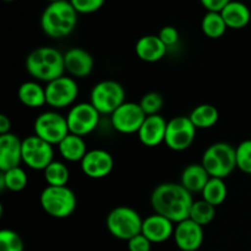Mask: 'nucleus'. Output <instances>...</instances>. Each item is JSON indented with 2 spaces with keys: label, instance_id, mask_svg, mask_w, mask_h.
<instances>
[{
  "label": "nucleus",
  "instance_id": "nucleus-11",
  "mask_svg": "<svg viewBox=\"0 0 251 251\" xmlns=\"http://www.w3.org/2000/svg\"><path fill=\"white\" fill-rule=\"evenodd\" d=\"M100 113L90 102H82L74 105L66 115L69 131L77 136L91 134L100 123Z\"/></svg>",
  "mask_w": 251,
  "mask_h": 251
},
{
  "label": "nucleus",
  "instance_id": "nucleus-27",
  "mask_svg": "<svg viewBox=\"0 0 251 251\" xmlns=\"http://www.w3.org/2000/svg\"><path fill=\"white\" fill-rule=\"evenodd\" d=\"M202 199L215 207L222 205L226 201L228 195V189L225 183V179L221 178H210L208 183L203 188Z\"/></svg>",
  "mask_w": 251,
  "mask_h": 251
},
{
  "label": "nucleus",
  "instance_id": "nucleus-32",
  "mask_svg": "<svg viewBox=\"0 0 251 251\" xmlns=\"http://www.w3.org/2000/svg\"><path fill=\"white\" fill-rule=\"evenodd\" d=\"M237 168L245 174H251V140H244L235 147Z\"/></svg>",
  "mask_w": 251,
  "mask_h": 251
},
{
  "label": "nucleus",
  "instance_id": "nucleus-7",
  "mask_svg": "<svg viewBox=\"0 0 251 251\" xmlns=\"http://www.w3.org/2000/svg\"><path fill=\"white\" fill-rule=\"evenodd\" d=\"M125 102L124 87L118 81L103 80L91 91L90 103L100 114L112 115Z\"/></svg>",
  "mask_w": 251,
  "mask_h": 251
},
{
  "label": "nucleus",
  "instance_id": "nucleus-36",
  "mask_svg": "<svg viewBox=\"0 0 251 251\" xmlns=\"http://www.w3.org/2000/svg\"><path fill=\"white\" fill-rule=\"evenodd\" d=\"M152 243L144 234H137L127 242L129 251H151Z\"/></svg>",
  "mask_w": 251,
  "mask_h": 251
},
{
  "label": "nucleus",
  "instance_id": "nucleus-34",
  "mask_svg": "<svg viewBox=\"0 0 251 251\" xmlns=\"http://www.w3.org/2000/svg\"><path fill=\"white\" fill-rule=\"evenodd\" d=\"M77 14H93L104 5L105 0H69Z\"/></svg>",
  "mask_w": 251,
  "mask_h": 251
},
{
  "label": "nucleus",
  "instance_id": "nucleus-30",
  "mask_svg": "<svg viewBox=\"0 0 251 251\" xmlns=\"http://www.w3.org/2000/svg\"><path fill=\"white\" fill-rule=\"evenodd\" d=\"M216 217V207L211 203H208L207 201H205L203 199L198 201H194L193 206H191L190 215L189 218L194 222H196L198 225L205 226L210 225Z\"/></svg>",
  "mask_w": 251,
  "mask_h": 251
},
{
  "label": "nucleus",
  "instance_id": "nucleus-31",
  "mask_svg": "<svg viewBox=\"0 0 251 251\" xmlns=\"http://www.w3.org/2000/svg\"><path fill=\"white\" fill-rule=\"evenodd\" d=\"M24 240L12 229L0 230V251H24Z\"/></svg>",
  "mask_w": 251,
  "mask_h": 251
},
{
  "label": "nucleus",
  "instance_id": "nucleus-20",
  "mask_svg": "<svg viewBox=\"0 0 251 251\" xmlns=\"http://www.w3.org/2000/svg\"><path fill=\"white\" fill-rule=\"evenodd\" d=\"M167 50L168 48L161 41L158 34H147L141 37L135 46L137 58L146 63H157L162 60L166 56Z\"/></svg>",
  "mask_w": 251,
  "mask_h": 251
},
{
  "label": "nucleus",
  "instance_id": "nucleus-16",
  "mask_svg": "<svg viewBox=\"0 0 251 251\" xmlns=\"http://www.w3.org/2000/svg\"><path fill=\"white\" fill-rule=\"evenodd\" d=\"M176 223L161 215L149 216L142 222L141 233L152 243V244H161L167 242L174 235Z\"/></svg>",
  "mask_w": 251,
  "mask_h": 251
},
{
  "label": "nucleus",
  "instance_id": "nucleus-19",
  "mask_svg": "<svg viewBox=\"0 0 251 251\" xmlns=\"http://www.w3.org/2000/svg\"><path fill=\"white\" fill-rule=\"evenodd\" d=\"M167 124L168 122H166V119L159 114L146 117L137 132L140 142L146 147L159 146L166 139Z\"/></svg>",
  "mask_w": 251,
  "mask_h": 251
},
{
  "label": "nucleus",
  "instance_id": "nucleus-22",
  "mask_svg": "<svg viewBox=\"0 0 251 251\" xmlns=\"http://www.w3.org/2000/svg\"><path fill=\"white\" fill-rule=\"evenodd\" d=\"M210 174L207 173L201 163L189 164L183 171L180 176V184L188 191L193 193H202L203 188L210 180Z\"/></svg>",
  "mask_w": 251,
  "mask_h": 251
},
{
  "label": "nucleus",
  "instance_id": "nucleus-6",
  "mask_svg": "<svg viewBox=\"0 0 251 251\" xmlns=\"http://www.w3.org/2000/svg\"><path fill=\"white\" fill-rule=\"evenodd\" d=\"M142 222L140 213L127 206H118L107 216V229L114 238L129 242L131 238L141 234Z\"/></svg>",
  "mask_w": 251,
  "mask_h": 251
},
{
  "label": "nucleus",
  "instance_id": "nucleus-28",
  "mask_svg": "<svg viewBox=\"0 0 251 251\" xmlns=\"http://www.w3.org/2000/svg\"><path fill=\"white\" fill-rule=\"evenodd\" d=\"M227 25L221 12L207 11L201 21V29L206 37L211 39L221 38L227 31Z\"/></svg>",
  "mask_w": 251,
  "mask_h": 251
},
{
  "label": "nucleus",
  "instance_id": "nucleus-21",
  "mask_svg": "<svg viewBox=\"0 0 251 251\" xmlns=\"http://www.w3.org/2000/svg\"><path fill=\"white\" fill-rule=\"evenodd\" d=\"M223 20L228 28L242 29L249 25L251 12L247 4L238 0H232L225 9L221 11Z\"/></svg>",
  "mask_w": 251,
  "mask_h": 251
},
{
  "label": "nucleus",
  "instance_id": "nucleus-1",
  "mask_svg": "<svg viewBox=\"0 0 251 251\" xmlns=\"http://www.w3.org/2000/svg\"><path fill=\"white\" fill-rule=\"evenodd\" d=\"M193 202L191 193L181 184H159L151 194V206L154 213L168 218L176 225L188 220Z\"/></svg>",
  "mask_w": 251,
  "mask_h": 251
},
{
  "label": "nucleus",
  "instance_id": "nucleus-25",
  "mask_svg": "<svg viewBox=\"0 0 251 251\" xmlns=\"http://www.w3.org/2000/svg\"><path fill=\"white\" fill-rule=\"evenodd\" d=\"M189 118L196 129H210L217 124L220 113L215 105L205 103L194 108Z\"/></svg>",
  "mask_w": 251,
  "mask_h": 251
},
{
  "label": "nucleus",
  "instance_id": "nucleus-18",
  "mask_svg": "<svg viewBox=\"0 0 251 251\" xmlns=\"http://www.w3.org/2000/svg\"><path fill=\"white\" fill-rule=\"evenodd\" d=\"M22 163V140L12 132L0 135V171L6 172Z\"/></svg>",
  "mask_w": 251,
  "mask_h": 251
},
{
  "label": "nucleus",
  "instance_id": "nucleus-2",
  "mask_svg": "<svg viewBox=\"0 0 251 251\" xmlns=\"http://www.w3.org/2000/svg\"><path fill=\"white\" fill-rule=\"evenodd\" d=\"M77 11L69 0L50 2L42 12V31L50 38H64L75 29L77 25Z\"/></svg>",
  "mask_w": 251,
  "mask_h": 251
},
{
  "label": "nucleus",
  "instance_id": "nucleus-8",
  "mask_svg": "<svg viewBox=\"0 0 251 251\" xmlns=\"http://www.w3.org/2000/svg\"><path fill=\"white\" fill-rule=\"evenodd\" d=\"M33 129L36 136L50 145H59L70 134L66 117L53 110L39 114L34 120Z\"/></svg>",
  "mask_w": 251,
  "mask_h": 251
},
{
  "label": "nucleus",
  "instance_id": "nucleus-13",
  "mask_svg": "<svg viewBox=\"0 0 251 251\" xmlns=\"http://www.w3.org/2000/svg\"><path fill=\"white\" fill-rule=\"evenodd\" d=\"M146 117L139 103L124 102L110 115V123L120 134H137Z\"/></svg>",
  "mask_w": 251,
  "mask_h": 251
},
{
  "label": "nucleus",
  "instance_id": "nucleus-39",
  "mask_svg": "<svg viewBox=\"0 0 251 251\" xmlns=\"http://www.w3.org/2000/svg\"><path fill=\"white\" fill-rule=\"evenodd\" d=\"M47 1L49 2V4H50V2H56V1H61V0H47Z\"/></svg>",
  "mask_w": 251,
  "mask_h": 251
},
{
  "label": "nucleus",
  "instance_id": "nucleus-14",
  "mask_svg": "<svg viewBox=\"0 0 251 251\" xmlns=\"http://www.w3.org/2000/svg\"><path fill=\"white\" fill-rule=\"evenodd\" d=\"M80 163L86 176L91 179H103L112 173L114 159L105 150L95 149L90 150Z\"/></svg>",
  "mask_w": 251,
  "mask_h": 251
},
{
  "label": "nucleus",
  "instance_id": "nucleus-35",
  "mask_svg": "<svg viewBox=\"0 0 251 251\" xmlns=\"http://www.w3.org/2000/svg\"><path fill=\"white\" fill-rule=\"evenodd\" d=\"M158 37L161 41L167 46V48L176 46L179 42V32L176 27L173 26H164L159 31Z\"/></svg>",
  "mask_w": 251,
  "mask_h": 251
},
{
  "label": "nucleus",
  "instance_id": "nucleus-3",
  "mask_svg": "<svg viewBox=\"0 0 251 251\" xmlns=\"http://www.w3.org/2000/svg\"><path fill=\"white\" fill-rule=\"evenodd\" d=\"M25 66L36 80L50 82L64 76V54L51 47H39L27 55Z\"/></svg>",
  "mask_w": 251,
  "mask_h": 251
},
{
  "label": "nucleus",
  "instance_id": "nucleus-37",
  "mask_svg": "<svg viewBox=\"0 0 251 251\" xmlns=\"http://www.w3.org/2000/svg\"><path fill=\"white\" fill-rule=\"evenodd\" d=\"M230 1L232 0H200L201 5L211 12H221Z\"/></svg>",
  "mask_w": 251,
  "mask_h": 251
},
{
  "label": "nucleus",
  "instance_id": "nucleus-12",
  "mask_svg": "<svg viewBox=\"0 0 251 251\" xmlns=\"http://www.w3.org/2000/svg\"><path fill=\"white\" fill-rule=\"evenodd\" d=\"M78 96V85L74 77L55 78L47 83V104L54 109H61L73 104Z\"/></svg>",
  "mask_w": 251,
  "mask_h": 251
},
{
  "label": "nucleus",
  "instance_id": "nucleus-9",
  "mask_svg": "<svg viewBox=\"0 0 251 251\" xmlns=\"http://www.w3.org/2000/svg\"><path fill=\"white\" fill-rule=\"evenodd\" d=\"M54 161L53 145L32 135L22 140V163L33 171H44Z\"/></svg>",
  "mask_w": 251,
  "mask_h": 251
},
{
  "label": "nucleus",
  "instance_id": "nucleus-33",
  "mask_svg": "<svg viewBox=\"0 0 251 251\" xmlns=\"http://www.w3.org/2000/svg\"><path fill=\"white\" fill-rule=\"evenodd\" d=\"M163 103H164L163 97H162L159 93L149 92L141 98L139 104L140 107L142 108L145 114H146L147 117H150V115L158 114L159 110H161L162 107H163Z\"/></svg>",
  "mask_w": 251,
  "mask_h": 251
},
{
  "label": "nucleus",
  "instance_id": "nucleus-15",
  "mask_svg": "<svg viewBox=\"0 0 251 251\" xmlns=\"http://www.w3.org/2000/svg\"><path fill=\"white\" fill-rule=\"evenodd\" d=\"M173 238L179 250L198 251L203 243V227L188 218L176 223Z\"/></svg>",
  "mask_w": 251,
  "mask_h": 251
},
{
  "label": "nucleus",
  "instance_id": "nucleus-5",
  "mask_svg": "<svg viewBox=\"0 0 251 251\" xmlns=\"http://www.w3.org/2000/svg\"><path fill=\"white\" fill-rule=\"evenodd\" d=\"M39 203L47 215L63 220L70 217L76 210L77 200L69 186H47L39 196Z\"/></svg>",
  "mask_w": 251,
  "mask_h": 251
},
{
  "label": "nucleus",
  "instance_id": "nucleus-17",
  "mask_svg": "<svg viewBox=\"0 0 251 251\" xmlns=\"http://www.w3.org/2000/svg\"><path fill=\"white\" fill-rule=\"evenodd\" d=\"M65 71L73 77L83 78L91 75L95 68L93 56L82 48H71L64 54Z\"/></svg>",
  "mask_w": 251,
  "mask_h": 251
},
{
  "label": "nucleus",
  "instance_id": "nucleus-41",
  "mask_svg": "<svg viewBox=\"0 0 251 251\" xmlns=\"http://www.w3.org/2000/svg\"><path fill=\"white\" fill-rule=\"evenodd\" d=\"M216 251H220V250H216Z\"/></svg>",
  "mask_w": 251,
  "mask_h": 251
},
{
  "label": "nucleus",
  "instance_id": "nucleus-38",
  "mask_svg": "<svg viewBox=\"0 0 251 251\" xmlns=\"http://www.w3.org/2000/svg\"><path fill=\"white\" fill-rule=\"evenodd\" d=\"M11 130V122L5 114L0 115V135L9 134Z\"/></svg>",
  "mask_w": 251,
  "mask_h": 251
},
{
  "label": "nucleus",
  "instance_id": "nucleus-26",
  "mask_svg": "<svg viewBox=\"0 0 251 251\" xmlns=\"http://www.w3.org/2000/svg\"><path fill=\"white\" fill-rule=\"evenodd\" d=\"M27 183H28V176L21 167L11 168L6 172H1L0 174V189L1 190L7 189L14 193H19L26 188Z\"/></svg>",
  "mask_w": 251,
  "mask_h": 251
},
{
  "label": "nucleus",
  "instance_id": "nucleus-10",
  "mask_svg": "<svg viewBox=\"0 0 251 251\" xmlns=\"http://www.w3.org/2000/svg\"><path fill=\"white\" fill-rule=\"evenodd\" d=\"M196 130L198 129L194 126L189 117L180 115V117L173 118L167 124L164 144L172 151H185L193 145L196 137Z\"/></svg>",
  "mask_w": 251,
  "mask_h": 251
},
{
  "label": "nucleus",
  "instance_id": "nucleus-23",
  "mask_svg": "<svg viewBox=\"0 0 251 251\" xmlns=\"http://www.w3.org/2000/svg\"><path fill=\"white\" fill-rule=\"evenodd\" d=\"M17 97L20 102L28 108H39L47 104L46 87H42L36 81H27L19 87Z\"/></svg>",
  "mask_w": 251,
  "mask_h": 251
},
{
  "label": "nucleus",
  "instance_id": "nucleus-29",
  "mask_svg": "<svg viewBox=\"0 0 251 251\" xmlns=\"http://www.w3.org/2000/svg\"><path fill=\"white\" fill-rule=\"evenodd\" d=\"M44 179L49 186H66L70 179V171L64 163L53 161L43 171Z\"/></svg>",
  "mask_w": 251,
  "mask_h": 251
},
{
  "label": "nucleus",
  "instance_id": "nucleus-24",
  "mask_svg": "<svg viewBox=\"0 0 251 251\" xmlns=\"http://www.w3.org/2000/svg\"><path fill=\"white\" fill-rule=\"evenodd\" d=\"M58 147L61 157L68 162H81L88 152L83 137L74 134H69Z\"/></svg>",
  "mask_w": 251,
  "mask_h": 251
},
{
  "label": "nucleus",
  "instance_id": "nucleus-40",
  "mask_svg": "<svg viewBox=\"0 0 251 251\" xmlns=\"http://www.w3.org/2000/svg\"><path fill=\"white\" fill-rule=\"evenodd\" d=\"M4 1H7V2H11V1H15V0H4Z\"/></svg>",
  "mask_w": 251,
  "mask_h": 251
},
{
  "label": "nucleus",
  "instance_id": "nucleus-4",
  "mask_svg": "<svg viewBox=\"0 0 251 251\" xmlns=\"http://www.w3.org/2000/svg\"><path fill=\"white\" fill-rule=\"evenodd\" d=\"M201 164L211 178L226 179L237 168L235 147L228 142H216L203 152Z\"/></svg>",
  "mask_w": 251,
  "mask_h": 251
}]
</instances>
